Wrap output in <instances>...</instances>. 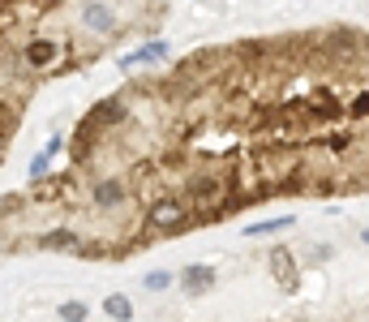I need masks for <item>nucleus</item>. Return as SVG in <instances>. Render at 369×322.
<instances>
[{
  "label": "nucleus",
  "instance_id": "obj_1",
  "mask_svg": "<svg viewBox=\"0 0 369 322\" xmlns=\"http://www.w3.org/2000/svg\"><path fill=\"white\" fill-rule=\"evenodd\" d=\"M151 228V236H176L185 228H194L198 223V211H189V202L172 198V193H159V198L147 206V219H142Z\"/></svg>",
  "mask_w": 369,
  "mask_h": 322
},
{
  "label": "nucleus",
  "instance_id": "obj_2",
  "mask_svg": "<svg viewBox=\"0 0 369 322\" xmlns=\"http://www.w3.org/2000/svg\"><path fill=\"white\" fill-rule=\"evenodd\" d=\"M60 56H65V43H56V39H26L18 47V60H22V69L26 73H47V69H56Z\"/></svg>",
  "mask_w": 369,
  "mask_h": 322
},
{
  "label": "nucleus",
  "instance_id": "obj_3",
  "mask_svg": "<svg viewBox=\"0 0 369 322\" xmlns=\"http://www.w3.org/2000/svg\"><path fill=\"white\" fill-rule=\"evenodd\" d=\"M82 26L90 30V35H99V39H116L120 35V18L112 13V5H103V0H82Z\"/></svg>",
  "mask_w": 369,
  "mask_h": 322
},
{
  "label": "nucleus",
  "instance_id": "obj_4",
  "mask_svg": "<svg viewBox=\"0 0 369 322\" xmlns=\"http://www.w3.org/2000/svg\"><path fill=\"white\" fill-rule=\"evenodd\" d=\"M125 202H129V185H125L120 176H103V181L90 185V206H94V211L112 215V211H120Z\"/></svg>",
  "mask_w": 369,
  "mask_h": 322
},
{
  "label": "nucleus",
  "instance_id": "obj_5",
  "mask_svg": "<svg viewBox=\"0 0 369 322\" xmlns=\"http://www.w3.org/2000/svg\"><path fill=\"white\" fill-rule=\"evenodd\" d=\"M266 267H270V275L279 280L283 293H296V284H301V271H296V253L288 249V245H275L266 258Z\"/></svg>",
  "mask_w": 369,
  "mask_h": 322
},
{
  "label": "nucleus",
  "instance_id": "obj_6",
  "mask_svg": "<svg viewBox=\"0 0 369 322\" xmlns=\"http://www.w3.org/2000/svg\"><path fill=\"white\" fill-rule=\"evenodd\" d=\"M35 245H39V249H56V253H73V258H77V249H82V232H73V228H52V232L35 236Z\"/></svg>",
  "mask_w": 369,
  "mask_h": 322
},
{
  "label": "nucleus",
  "instance_id": "obj_7",
  "mask_svg": "<svg viewBox=\"0 0 369 322\" xmlns=\"http://www.w3.org/2000/svg\"><path fill=\"white\" fill-rule=\"evenodd\" d=\"M215 267H185L181 271V284H185V293L189 297H202V293H211V288H215Z\"/></svg>",
  "mask_w": 369,
  "mask_h": 322
},
{
  "label": "nucleus",
  "instance_id": "obj_8",
  "mask_svg": "<svg viewBox=\"0 0 369 322\" xmlns=\"http://www.w3.org/2000/svg\"><path fill=\"white\" fill-rule=\"evenodd\" d=\"M164 56H168V43H164V39H151V43H142L138 52L120 56V69H138V64H155V60H164Z\"/></svg>",
  "mask_w": 369,
  "mask_h": 322
},
{
  "label": "nucleus",
  "instance_id": "obj_9",
  "mask_svg": "<svg viewBox=\"0 0 369 322\" xmlns=\"http://www.w3.org/2000/svg\"><path fill=\"white\" fill-rule=\"evenodd\" d=\"M103 314H107L112 322H129V318H133V301L125 297V293H107V297H103Z\"/></svg>",
  "mask_w": 369,
  "mask_h": 322
},
{
  "label": "nucleus",
  "instance_id": "obj_10",
  "mask_svg": "<svg viewBox=\"0 0 369 322\" xmlns=\"http://www.w3.org/2000/svg\"><path fill=\"white\" fill-rule=\"evenodd\" d=\"M56 318H60V322H90V305H82V301H60V305H56Z\"/></svg>",
  "mask_w": 369,
  "mask_h": 322
},
{
  "label": "nucleus",
  "instance_id": "obj_11",
  "mask_svg": "<svg viewBox=\"0 0 369 322\" xmlns=\"http://www.w3.org/2000/svg\"><path fill=\"white\" fill-rule=\"evenodd\" d=\"M283 228H292V219H262V223H249L245 228V236H266V232H283Z\"/></svg>",
  "mask_w": 369,
  "mask_h": 322
},
{
  "label": "nucleus",
  "instance_id": "obj_12",
  "mask_svg": "<svg viewBox=\"0 0 369 322\" xmlns=\"http://www.w3.org/2000/svg\"><path fill=\"white\" fill-rule=\"evenodd\" d=\"M348 116L352 121H369V90H357V99L348 103Z\"/></svg>",
  "mask_w": 369,
  "mask_h": 322
},
{
  "label": "nucleus",
  "instance_id": "obj_13",
  "mask_svg": "<svg viewBox=\"0 0 369 322\" xmlns=\"http://www.w3.org/2000/svg\"><path fill=\"white\" fill-rule=\"evenodd\" d=\"M142 284H147V293H164V288H172V271H151Z\"/></svg>",
  "mask_w": 369,
  "mask_h": 322
},
{
  "label": "nucleus",
  "instance_id": "obj_14",
  "mask_svg": "<svg viewBox=\"0 0 369 322\" xmlns=\"http://www.w3.org/2000/svg\"><path fill=\"white\" fill-rule=\"evenodd\" d=\"M47 164H52V155H47V151H39V155H35V164H30V181H35V185L43 181V172H47Z\"/></svg>",
  "mask_w": 369,
  "mask_h": 322
},
{
  "label": "nucleus",
  "instance_id": "obj_15",
  "mask_svg": "<svg viewBox=\"0 0 369 322\" xmlns=\"http://www.w3.org/2000/svg\"><path fill=\"white\" fill-rule=\"evenodd\" d=\"M361 240H365V245H369V228H365V232H361Z\"/></svg>",
  "mask_w": 369,
  "mask_h": 322
},
{
  "label": "nucleus",
  "instance_id": "obj_16",
  "mask_svg": "<svg viewBox=\"0 0 369 322\" xmlns=\"http://www.w3.org/2000/svg\"><path fill=\"white\" fill-rule=\"evenodd\" d=\"M129 5H133V0H129Z\"/></svg>",
  "mask_w": 369,
  "mask_h": 322
}]
</instances>
